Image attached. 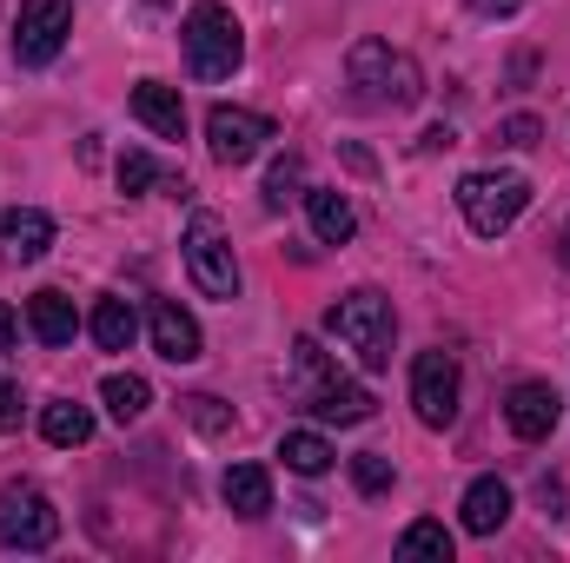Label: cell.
Returning <instances> with one entry per match:
<instances>
[{
  "mask_svg": "<svg viewBox=\"0 0 570 563\" xmlns=\"http://www.w3.org/2000/svg\"><path fill=\"white\" fill-rule=\"evenodd\" d=\"M179 47H186V67L199 80H233L239 60H246V33H239V13L226 0H193L186 20H179Z\"/></svg>",
  "mask_w": 570,
  "mask_h": 563,
  "instance_id": "7a4b0ae2",
  "label": "cell"
},
{
  "mask_svg": "<svg viewBox=\"0 0 570 563\" xmlns=\"http://www.w3.org/2000/svg\"><path fill=\"white\" fill-rule=\"evenodd\" d=\"M134 120H140L146 134H159V140H179V134H186V100H179V87L140 80V87H134Z\"/></svg>",
  "mask_w": 570,
  "mask_h": 563,
  "instance_id": "5bb4252c",
  "label": "cell"
},
{
  "mask_svg": "<svg viewBox=\"0 0 570 563\" xmlns=\"http://www.w3.org/2000/svg\"><path fill=\"white\" fill-rule=\"evenodd\" d=\"M558 259H564V273H570V219H564V233H558Z\"/></svg>",
  "mask_w": 570,
  "mask_h": 563,
  "instance_id": "836d02e7",
  "label": "cell"
},
{
  "mask_svg": "<svg viewBox=\"0 0 570 563\" xmlns=\"http://www.w3.org/2000/svg\"><path fill=\"white\" fill-rule=\"evenodd\" d=\"M266 140H279V127L266 113H246V107H213L206 113V146L219 166H246L253 152H266Z\"/></svg>",
  "mask_w": 570,
  "mask_h": 563,
  "instance_id": "9c48e42d",
  "label": "cell"
},
{
  "mask_svg": "<svg viewBox=\"0 0 570 563\" xmlns=\"http://www.w3.org/2000/svg\"><path fill=\"white\" fill-rule=\"evenodd\" d=\"M60 537V511L40 484H0V551H47Z\"/></svg>",
  "mask_w": 570,
  "mask_h": 563,
  "instance_id": "8992f818",
  "label": "cell"
},
{
  "mask_svg": "<svg viewBox=\"0 0 570 563\" xmlns=\"http://www.w3.org/2000/svg\"><path fill=\"white\" fill-rule=\"evenodd\" d=\"M444 146H458V134L451 127H431L425 140H419V152H444Z\"/></svg>",
  "mask_w": 570,
  "mask_h": 563,
  "instance_id": "d6a6232c",
  "label": "cell"
},
{
  "mask_svg": "<svg viewBox=\"0 0 570 563\" xmlns=\"http://www.w3.org/2000/svg\"><path fill=\"white\" fill-rule=\"evenodd\" d=\"M345 73H352V87H358L365 107H392V113H405V107H419V93H425L419 60L399 53L392 40H352Z\"/></svg>",
  "mask_w": 570,
  "mask_h": 563,
  "instance_id": "3957f363",
  "label": "cell"
},
{
  "mask_svg": "<svg viewBox=\"0 0 570 563\" xmlns=\"http://www.w3.org/2000/svg\"><path fill=\"white\" fill-rule=\"evenodd\" d=\"M538 140H544V127H538L531 113H518V120L498 127V146H511V152H524V146H538Z\"/></svg>",
  "mask_w": 570,
  "mask_h": 563,
  "instance_id": "f1b7e54d",
  "label": "cell"
},
{
  "mask_svg": "<svg viewBox=\"0 0 570 563\" xmlns=\"http://www.w3.org/2000/svg\"><path fill=\"white\" fill-rule=\"evenodd\" d=\"M305 213H312V233H318V246H345V239L358 233V213H352V199H345V192H332V186H312V192H305Z\"/></svg>",
  "mask_w": 570,
  "mask_h": 563,
  "instance_id": "e0dca14e",
  "label": "cell"
},
{
  "mask_svg": "<svg viewBox=\"0 0 570 563\" xmlns=\"http://www.w3.org/2000/svg\"><path fill=\"white\" fill-rule=\"evenodd\" d=\"M325 332H332L365 372H385V365H392V338H399V312H392L385 292L358 285V292H345V298L325 312Z\"/></svg>",
  "mask_w": 570,
  "mask_h": 563,
  "instance_id": "6da1fadb",
  "label": "cell"
},
{
  "mask_svg": "<svg viewBox=\"0 0 570 563\" xmlns=\"http://www.w3.org/2000/svg\"><path fill=\"white\" fill-rule=\"evenodd\" d=\"M451 551H458V544H451V531H444V524H431V517H419V524L399 537V557H405V563H451Z\"/></svg>",
  "mask_w": 570,
  "mask_h": 563,
  "instance_id": "cb8c5ba5",
  "label": "cell"
},
{
  "mask_svg": "<svg viewBox=\"0 0 570 563\" xmlns=\"http://www.w3.org/2000/svg\"><path fill=\"white\" fill-rule=\"evenodd\" d=\"M219 497H226L233 517H266V511H273V477H266V464H233L226 484H219Z\"/></svg>",
  "mask_w": 570,
  "mask_h": 563,
  "instance_id": "ac0fdd59",
  "label": "cell"
},
{
  "mask_svg": "<svg viewBox=\"0 0 570 563\" xmlns=\"http://www.w3.org/2000/svg\"><path fill=\"white\" fill-rule=\"evenodd\" d=\"M458 517H464V531H471V537H498V531L511 524V484H504V477H471V491H464Z\"/></svg>",
  "mask_w": 570,
  "mask_h": 563,
  "instance_id": "7c38bea8",
  "label": "cell"
},
{
  "mask_svg": "<svg viewBox=\"0 0 570 563\" xmlns=\"http://www.w3.org/2000/svg\"><path fill=\"white\" fill-rule=\"evenodd\" d=\"M40 437H47V444H60V451H73V444H87V437H94V412H87V405H73V398H53V405H40Z\"/></svg>",
  "mask_w": 570,
  "mask_h": 563,
  "instance_id": "44dd1931",
  "label": "cell"
},
{
  "mask_svg": "<svg viewBox=\"0 0 570 563\" xmlns=\"http://www.w3.org/2000/svg\"><path fill=\"white\" fill-rule=\"evenodd\" d=\"M524 206H531V179L524 172H464L458 179V213H464V226L478 239L511 233L524 219Z\"/></svg>",
  "mask_w": 570,
  "mask_h": 563,
  "instance_id": "277c9868",
  "label": "cell"
},
{
  "mask_svg": "<svg viewBox=\"0 0 570 563\" xmlns=\"http://www.w3.org/2000/svg\"><path fill=\"white\" fill-rule=\"evenodd\" d=\"M186 273L206 298H239V259H233V239L213 213L186 219Z\"/></svg>",
  "mask_w": 570,
  "mask_h": 563,
  "instance_id": "5b68a950",
  "label": "cell"
},
{
  "mask_svg": "<svg viewBox=\"0 0 570 563\" xmlns=\"http://www.w3.org/2000/svg\"><path fill=\"white\" fill-rule=\"evenodd\" d=\"M13 345H20V318H13V312H7V305H0V358H7V352H13Z\"/></svg>",
  "mask_w": 570,
  "mask_h": 563,
  "instance_id": "4dcf8cb0",
  "label": "cell"
},
{
  "mask_svg": "<svg viewBox=\"0 0 570 563\" xmlns=\"http://www.w3.org/2000/svg\"><path fill=\"white\" fill-rule=\"evenodd\" d=\"M146 186H166V192H186V186H179V179H166V172H159V166H153L146 152H127V159H120V192H146Z\"/></svg>",
  "mask_w": 570,
  "mask_h": 563,
  "instance_id": "484cf974",
  "label": "cell"
},
{
  "mask_svg": "<svg viewBox=\"0 0 570 563\" xmlns=\"http://www.w3.org/2000/svg\"><path fill=\"white\" fill-rule=\"evenodd\" d=\"M279 457H285V471H298V477H325L338 451H332L318 431H285V437H279Z\"/></svg>",
  "mask_w": 570,
  "mask_h": 563,
  "instance_id": "7402d4cb",
  "label": "cell"
},
{
  "mask_svg": "<svg viewBox=\"0 0 570 563\" xmlns=\"http://www.w3.org/2000/svg\"><path fill=\"white\" fill-rule=\"evenodd\" d=\"M0 431H20V385L0 372Z\"/></svg>",
  "mask_w": 570,
  "mask_h": 563,
  "instance_id": "f546056e",
  "label": "cell"
},
{
  "mask_svg": "<svg viewBox=\"0 0 570 563\" xmlns=\"http://www.w3.org/2000/svg\"><path fill=\"white\" fill-rule=\"evenodd\" d=\"M564 418V398L544 385V378H524V385H511L504 392V424H511V437H524V444H538V437H551Z\"/></svg>",
  "mask_w": 570,
  "mask_h": 563,
  "instance_id": "30bf717a",
  "label": "cell"
},
{
  "mask_svg": "<svg viewBox=\"0 0 570 563\" xmlns=\"http://www.w3.org/2000/svg\"><path fill=\"white\" fill-rule=\"evenodd\" d=\"M27 332H33L40 345H73V332H80L73 298H67V292H33V298H27Z\"/></svg>",
  "mask_w": 570,
  "mask_h": 563,
  "instance_id": "9a60e30c",
  "label": "cell"
},
{
  "mask_svg": "<svg viewBox=\"0 0 570 563\" xmlns=\"http://www.w3.org/2000/svg\"><path fill=\"white\" fill-rule=\"evenodd\" d=\"M305 412H312V418H325V424H365L372 412H379V398H372L365 385H352V378H332L325 392H312V398H305Z\"/></svg>",
  "mask_w": 570,
  "mask_h": 563,
  "instance_id": "2e32d148",
  "label": "cell"
},
{
  "mask_svg": "<svg viewBox=\"0 0 570 563\" xmlns=\"http://www.w3.org/2000/svg\"><path fill=\"white\" fill-rule=\"evenodd\" d=\"M332 378H338V372L325 365V352H318L312 338H298V345H292V398L305 405V398H312V392H325Z\"/></svg>",
  "mask_w": 570,
  "mask_h": 563,
  "instance_id": "603a6c76",
  "label": "cell"
},
{
  "mask_svg": "<svg viewBox=\"0 0 570 563\" xmlns=\"http://www.w3.org/2000/svg\"><path fill=\"white\" fill-rule=\"evenodd\" d=\"M100 405H107V418L140 424L146 405H153V385H146L140 372H107V378H100Z\"/></svg>",
  "mask_w": 570,
  "mask_h": 563,
  "instance_id": "d6986e66",
  "label": "cell"
},
{
  "mask_svg": "<svg viewBox=\"0 0 570 563\" xmlns=\"http://www.w3.org/2000/svg\"><path fill=\"white\" fill-rule=\"evenodd\" d=\"M87 332H94V345H100V352H127V345L140 338V318H134V305H127V298H100V305H94V318H87Z\"/></svg>",
  "mask_w": 570,
  "mask_h": 563,
  "instance_id": "ffe728a7",
  "label": "cell"
},
{
  "mask_svg": "<svg viewBox=\"0 0 570 563\" xmlns=\"http://www.w3.org/2000/svg\"><path fill=\"white\" fill-rule=\"evenodd\" d=\"M292 199H305V159H298V152H279L273 172H266V206L279 213V206H292Z\"/></svg>",
  "mask_w": 570,
  "mask_h": 563,
  "instance_id": "d4e9b609",
  "label": "cell"
},
{
  "mask_svg": "<svg viewBox=\"0 0 570 563\" xmlns=\"http://www.w3.org/2000/svg\"><path fill=\"white\" fill-rule=\"evenodd\" d=\"M471 7H478V13H484V20H511V13H518V7H524V0H471Z\"/></svg>",
  "mask_w": 570,
  "mask_h": 563,
  "instance_id": "1f68e13d",
  "label": "cell"
},
{
  "mask_svg": "<svg viewBox=\"0 0 570 563\" xmlns=\"http://www.w3.org/2000/svg\"><path fill=\"white\" fill-rule=\"evenodd\" d=\"M67 33H73V0H20V13H13V60L20 67L60 60Z\"/></svg>",
  "mask_w": 570,
  "mask_h": 563,
  "instance_id": "52a82bcc",
  "label": "cell"
},
{
  "mask_svg": "<svg viewBox=\"0 0 570 563\" xmlns=\"http://www.w3.org/2000/svg\"><path fill=\"white\" fill-rule=\"evenodd\" d=\"M146 332H153V352L166 358V365H193L199 358V318L186 312V305H173V298H159L153 305V318H146Z\"/></svg>",
  "mask_w": 570,
  "mask_h": 563,
  "instance_id": "8fae6325",
  "label": "cell"
},
{
  "mask_svg": "<svg viewBox=\"0 0 570 563\" xmlns=\"http://www.w3.org/2000/svg\"><path fill=\"white\" fill-rule=\"evenodd\" d=\"M352 484H358L365 497H385V491H392V457H379V451H358V457H352Z\"/></svg>",
  "mask_w": 570,
  "mask_h": 563,
  "instance_id": "4316f807",
  "label": "cell"
},
{
  "mask_svg": "<svg viewBox=\"0 0 570 563\" xmlns=\"http://www.w3.org/2000/svg\"><path fill=\"white\" fill-rule=\"evenodd\" d=\"M179 405H186V418L199 424V431H233V412H219V398H206V392L199 398H179Z\"/></svg>",
  "mask_w": 570,
  "mask_h": 563,
  "instance_id": "83f0119b",
  "label": "cell"
},
{
  "mask_svg": "<svg viewBox=\"0 0 570 563\" xmlns=\"http://www.w3.org/2000/svg\"><path fill=\"white\" fill-rule=\"evenodd\" d=\"M53 246V219L40 213V206H20V213H0V253L13 259V266H33L40 253Z\"/></svg>",
  "mask_w": 570,
  "mask_h": 563,
  "instance_id": "4fadbf2b",
  "label": "cell"
},
{
  "mask_svg": "<svg viewBox=\"0 0 570 563\" xmlns=\"http://www.w3.org/2000/svg\"><path fill=\"white\" fill-rule=\"evenodd\" d=\"M458 392H464V372H458L451 352H419L412 358V412H419V424L444 431L458 418Z\"/></svg>",
  "mask_w": 570,
  "mask_h": 563,
  "instance_id": "ba28073f",
  "label": "cell"
}]
</instances>
